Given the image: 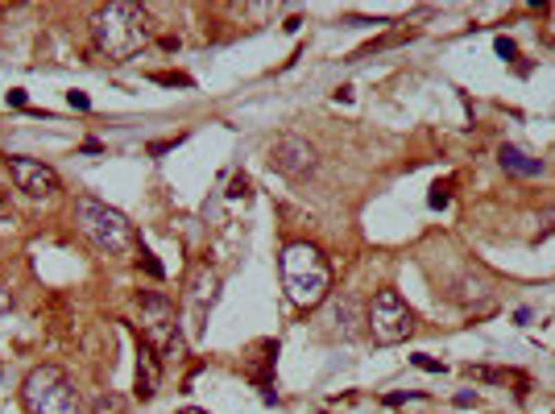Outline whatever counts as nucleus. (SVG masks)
<instances>
[{"label": "nucleus", "mask_w": 555, "mask_h": 414, "mask_svg": "<svg viewBox=\"0 0 555 414\" xmlns=\"http://www.w3.org/2000/svg\"><path fill=\"white\" fill-rule=\"evenodd\" d=\"M274 170L278 174H286V178H303L311 166H315V149L303 141V137H282L278 145H274Z\"/></svg>", "instance_id": "6e6552de"}, {"label": "nucleus", "mask_w": 555, "mask_h": 414, "mask_svg": "<svg viewBox=\"0 0 555 414\" xmlns=\"http://www.w3.org/2000/svg\"><path fill=\"white\" fill-rule=\"evenodd\" d=\"M21 402L29 414H83V398L75 382L54 365H37L21 382Z\"/></svg>", "instance_id": "7ed1b4c3"}, {"label": "nucleus", "mask_w": 555, "mask_h": 414, "mask_svg": "<svg viewBox=\"0 0 555 414\" xmlns=\"http://www.w3.org/2000/svg\"><path fill=\"white\" fill-rule=\"evenodd\" d=\"M411 365H419V369H427V373H444V361H431V357H411Z\"/></svg>", "instance_id": "2eb2a0df"}, {"label": "nucleus", "mask_w": 555, "mask_h": 414, "mask_svg": "<svg viewBox=\"0 0 555 414\" xmlns=\"http://www.w3.org/2000/svg\"><path fill=\"white\" fill-rule=\"evenodd\" d=\"M137 265H141L149 278H162V265H158V257H153V253H141V261H137Z\"/></svg>", "instance_id": "4468645a"}, {"label": "nucleus", "mask_w": 555, "mask_h": 414, "mask_svg": "<svg viewBox=\"0 0 555 414\" xmlns=\"http://www.w3.org/2000/svg\"><path fill=\"white\" fill-rule=\"evenodd\" d=\"M8 174H12V182L29 195V199H46V195H54L58 191V174L46 166V162H37V158H8Z\"/></svg>", "instance_id": "0eeeda50"}, {"label": "nucleus", "mask_w": 555, "mask_h": 414, "mask_svg": "<svg viewBox=\"0 0 555 414\" xmlns=\"http://www.w3.org/2000/svg\"><path fill=\"white\" fill-rule=\"evenodd\" d=\"M91 37L100 46V54H108L112 62H124V58H133V54L145 50V41H149V17L137 4H124V0L100 4L91 12Z\"/></svg>", "instance_id": "f257e3e1"}, {"label": "nucleus", "mask_w": 555, "mask_h": 414, "mask_svg": "<svg viewBox=\"0 0 555 414\" xmlns=\"http://www.w3.org/2000/svg\"><path fill=\"white\" fill-rule=\"evenodd\" d=\"M369 332L377 344H402L415 332V311L398 290H377V299L369 303Z\"/></svg>", "instance_id": "39448f33"}, {"label": "nucleus", "mask_w": 555, "mask_h": 414, "mask_svg": "<svg viewBox=\"0 0 555 414\" xmlns=\"http://www.w3.org/2000/svg\"><path fill=\"white\" fill-rule=\"evenodd\" d=\"M278 274H282V290L290 294L294 307H319L332 290V270H328L323 253L307 241H294L282 249Z\"/></svg>", "instance_id": "f03ea898"}, {"label": "nucleus", "mask_w": 555, "mask_h": 414, "mask_svg": "<svg viewBox=\"0 0 555 414\" xmlns=\"http://www.w3.org/2000/svg\"><path fill=\"white\" fill-rule=\"evenodd\" d=\"M70 108H79V112H87V108H91V100H87L83 91H70Z\"/></svg>", "instance_id": "f3484780"}, {"label": "nucleus", "mask_w": 555, "mask_h": 414, "mask_svg": "<svg viewBox=\"0 0 555 414\" xmlns=\"http://www.w3.org/2000/svg\"><path fill=\"white\" fill-rule=\"evenodd\" d=\"M8 307H12V299H8V294H4V290H0V315H4V311H8Z\"/></svg>", "instance_id": "aec40b11"}, {"label": "nucleus", "mask_w": 555, "mask_h": 414, "mask_svg": "<svg viewBox=\"0 0 555 414\" xmlns=\"http://www.w3.org/2000/svg\"><path fill=\"white\" fill-rule=\"evenodd\" d=\"M137 307H141V319H145V344L153 352L166 348V352H178L182 357V336L174 332V303L162 299V294H153V290H145L137 299Z\"/></svg>", "instance_id": "423d86ee"}, {"label": "nucleus", "mask_w": 555, "mask_h": 414, "mask_svg": "<svg viewBox=\"0 0 555 414\" xmlns=\"http://www.w3.org/2000/svg\"><path fill=\"white\" fill-rule=\"evenodd\" d=\"M456 406H464V411H469V406H477V394H460V398H456Z\"/></svg>", "instance_id": "6ab92c4d"}, {"label": "nucleus", "mask_w": 555, "mask_h": 414, "mask_svg": "<svg viewBox=\"0 0 555 414\" xmlns=\"http://www.w3.org/2000/svg\"><path fill=\"white\" fill-rule=\"evenodd\" d=\"M8 104H12V108H25V104H29V95H25L21 87H12V91H8Z\"/></svg>", "instance_id": "dca6fc26"}, {"label": "nucleus", "mask_w": 555, "mask_h": 414, "mask_svg": "<svg viewBox=\"0 0 555 414\" xmlns=\"http://www.w3.org/2000/svg\"><path fill=\"white\" fill-rule=\"evenodd\" d=\"M498 158H502V166H506L510 174H523V178H539V174H543V162H539V158H527L518 145H502Z\"/></svg>", "instance_id": "9d476101"}, {"label": "nucleus", "mask_w": 555, "mask_h": 414, "mask_svg": "<svg viewBox=\"0 0 555 414\" xmlns=\"http://www.w3.org/2000/svg\"><path fill=\"white\" fill-rule=\"evenodd\" d=\"M75 224L104 253H129L133 249V224H129V216L116 211V207H108V203H100V199H87L83 195L75 203Z\"/></svg>", "instance_id": "20e7f679"}, {"label": "nucleus", "mask_w": 555, "mask_h": 414, "mask_svg": "<svg viewBox=\"0 0 555 414\" xmlns=\"http://www.w3.org/2000/svg\"><path fill=\"white\" fill-rule=\"evenodd\" d=\"M448 203H452V182H435V187H431V195H427V207H435V211H440V207H448Z\"/></svg>", "instance_id": "9b49d317"}, {"label": "nucleus", "mask_w": 555, "mask_h": 414, "mask_svg": "<svg viewBox=\"0 0 555 414\" xmlns=\"http://www.w3.org/2000/svg\"><path fill=\"white\" fill-rule=\"evenodd\" d=\"M158 377H162V365H158V352L141 340V361H137V398L149 402L158 394Z\"/></svg>", "instance_id": "1a4fd4ad"}, {"label": "nucleus", "mask_w": 555, "mask_h": 414, "mask_svg": "<svg viewBox=\"0 0 555 414\" xmlns=\"http://www.w3.org/2000/svg\"><path fill=\"white\" fill-rule=\"evenodd\" d=\"M100 411H104V414H120V402H112V398H100Z\"/></svg>", "instance_id": "a211bd4d"}, {"label": "nucleus", "mask_w": 555, "mask_h": 414, "mask_svg": "<svg viewBox=\"0 0 555 414\" xmlns=\"http://www.w3.org/2000/svg\"><path fill=\"white\" fill-rule=\"evenodd\" d=\"M493 50H498V58H506V62H514V58H518V46H514L510 37H498V41H493Z\"/></svg>", "instance_id": "f8f14e48"}, {"label": "nucleus", "mask_w": 555, "mask_h": 414, "mask_svg": "<svg viewBox=\"0 0 555 414\" xmlns=\"http://www.w3.org/2000/svg\"><path fill=\"white\" fill-rule=\"evenodd\" d=\"M187 414H199V411H187Z\"/></svg>", "instance_id": "412c9836"}, {"label": "nucleus", "mask_w": 555, "mask_h": 414, "mask_svg": "<svg viewBox=\"0 0 555 414\" xmlns=\"http://www.w3.org/2000/svg\"><path fill=\"white\" fill-rule=\"evenodd\" d=\"M249 191H253V187H249V178H245V174H236V178H232V191H228V199H249Z\"/></svg>", "instance_id": "ddd939ff"}]
</instances>
